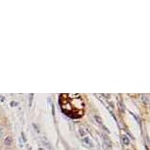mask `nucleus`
Instances as JSON below:
<instances>
[{
  "label": "nucleus",
  "mask_w": 150,
  "mask_h": 150,
  "mask_svg": "<svg viewBox=\"0 0 150 150\" xmlns=\"http://www.w3.org/2000/svg\"><path fill=\"white\" fill-rule=\"evenodd\" d=\"M81 143L86 147H87V148H92L93 147V142H92L91 138L88 137H84L81 138Z\"/></svg>",
  "instance_id": "1"
},
{
  "label": "nucleus",
  "mask_w": 150,
  "mask_h": 150,
  "mask_svg": "<svg viewBox=\"0 0 150 150\" xmlns=\"http://www.w3.org/2000/svg\"><path fill=\"white\" fill-rule=\"evenodd\" d=\"M102 138H103V146L104 148H109L111 146V141H110L109 137H106L105 134H102Z\"/></svg>",
  "instance_id": "2"
},
{
  "label": "nucleus",
  "mask_w": 150,
  "mask_h": 150,
  "mask_svg": "<svg viewBox=\"0 0 150 150\" xmlns=\"http://www.w3.org/2000/svg\"><path fill=\"white\" fill-rule=\"evenodd\" d=\"M93 119H94V121H95V123H97L99 126H103V121H102V119H101L99 116H93Z\"/></svg>",
  "instance_id": "3"
},
{
  "label": "nucleus",
  "mask_w": 150,
  "mask_h": 150,
  "mask_svg": "<svg viewBox=\"0 0 150 150\" xmlns=\"http://www.w3.org/2000/svg\"><path fill=\"white\" fill-rule=\"evenodd\" d=\"M12 142H13V140H12V137H7L4 139V144L6 146H10L11 144H12Z\"/></svg>",
  "instance_id": "4"
},
{
  "label": "nucleus",
  "mask_w": 150,
  "mask_h": 150,
  "mask_svg": "<svg viewBox=\"0 0 150 150\" xmlns=\"http://www.w3.org/2000/svg\"><path fill=\"white\" fill-rule=\"evenodd\" d=\"M84 129H84L83 127H81V128L79 129V134H80V135H81V137H84L86 135V132H86Z\"/></svg>",
  "instance_id": "5"
},
{
  "label": "nucleus",
  "mask_w": 150,
  "mask_h": 150,
  "mask_svg": "<svg viewBox=\"0 0 150 150\" xmlns=\"http://www.w3.org/2000/svg\"><path fill=\"white\" fill-rule=\"evenodd\" d=\"M122 140H123V143L125 145H129V138L127 137V135H123V137H122Z\"/></svg>",
  "instance_id": "6"
},
{
  "label": "nucleus",
  "mask_w": 150,
  "mask_h": 150,
  "mask_svg": "<svg viewBox=\"0 0 150 150\" xmlns=\"http://www.w3.org/2000/svg\"><path fill=\"white\" fill-rule=\"evenodd\" d=\"M141 97H142L143 103H145V104L149 103V95L148 94H142V95H141Z\"/></svg>",
  "instance_id": "7"
},
{
  "label": "nucleus",
  "mask_w": 150,
  "mask_h": 150,
  "mask_svg": "<svg viewBox=\"0 0 150 150\" xmlns=\"http://www.w3.org/2000/svg\"><path fill=\"white\" fill-rule=\"evenodd\" d=\"M33 93H30V94H29V97H30V107H32V104H33Z\"/></svg>",
  "instance_id": "8"
},
{
  "label": "nucleus",
  "mask_w": 150,
  "mask_h": 150,
  "mask_svg": "<svg viewBox=\"0 0 150 150\" xmlns=\"http://www.w3.org/2000/svg\"><path fill=\"white\" fill-rule=\"evenodd\" d=\"M3 135H4V129L3 127H0V139L3 137Z\"/></svg>",
  "instance_id": "9"
},
{
  "label": "nucleus",
  "mask_w": 150,
  "mask_h": 150,
  "mask_svg": "<svg viewBox=\"0 0 150 150\" xmlns=\"http://www.w3.org/2000/svg\"><path fill=\"white\" fill-rule=\"evenodd\" d=\"M4 101H5V96L0 94V102H4Z\"/></svg>",
  "instance_id": "10"
},
{
  "label": "nucleus",
  "mask_w": 150,
  "mask_h": 150,
  "mask_svg": "<svg viewBox=\"0 0 150 150\" xmlns=\"http://www.w3.org/2000/svg\"><path fill=\"white\" fill-rule=\"evenodd\" d=\"M39 150H43V148H39Z\"/></svg>",
  "instance_id": "11"
}]
</instances>
